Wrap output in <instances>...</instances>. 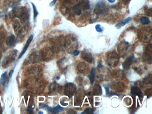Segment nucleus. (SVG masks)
Here are the masks:
<instances>
[{"instance_id":"f257e3e1","label":"nucleus","mask_w":152,"mask_h":114,"mask_svg":"<svg viewBox=\"0 0 152 114\" xmlns=\"http://www.w3.org/2000/svg\"><path fill=\"white\" fill-rule=\"evenodd\" d=\"M65 48L71 53L78 48L77 39L75 36L68 35L64 39Z\"/></svg>"},{"instance_id":"f03ea898","label":"nucleus","mask_w":152,"mask_h":114,"mask_svg":"<svg viewBox=\"0 0 152 114\" xmlns=\"http://www.w3.org/2000/svg\"><path fill=\"white\" fill-rule=\"evenodd\" d=\"M15 17L19 18L23 22L27 23L29 19V13L28 10L25 7H18L12 11Z\"/></svg>"},{"instance_id":"7ed1b4c3","label":"nucleus","mask_w":152,"mask_h":114,"mask_svg":"<svg viewBox=\"0 0 152 114\" xmlns=\"http://www.w3.org/2000/svg\"><path fill=\"white\" fill-rule=\"evenodd\" d=\"M140 40L144 43L149 42L152 39V30L150 27H145L140 29L138 32Z\"/></svg>"},{"instance_id":"20e7f679","label":"nucleus","mask_w":152,"mask_h":114,"mask_svg":"<svg viewBox=\"0 0 152 114\" xmlns=\"http://www.w3.org/2000/svg\"><path fill=\"white\" fill-rule=\"evenodd\" d=\"M119 56L115 52L108 53L107 58V63L110 67H115L119 62Z\"/></svg>"},{"instance_id":"39448f33","label":"nucleus","mask_w":152,"mask_h":114,"mask_svg":"<svg viewBox=\"0 0 152 114\" xmlns=\"http://www.w3.org/2000/svg\"><path fill=\"white\" fill-rule=\"evenodd\" d=\"M129 45L128 42L123 41L118 46V51L120 57H124L128 53L129 49Z\"/></svg>"},{"instance_id":"423d86ee","label":"nucleus","mask_w":152,"mask_h":114,"mask_svg":"<svg viewBox=\"0 0 152 114\" xmlns=\"http://www.w3.org/2000/svg\"><path fill=\"white\" fill-rule=\"evenodd\" d=\"M109 9L104 3L99 2L96 5L94 10V12L96 15L104 14L108 12Z\"/></svg>"},{"instance_id":"0eeeda50","label":"nucleus","mask_w":152,"mask_h":114,"mask_svg":"<svg viewBox=\"0 0 152 114\" xmlns=\"http://www.w3.org/2000/svg\"><path fill=\"white\" fill-rule=\"evenodd\" d=\"M17 52L18 51L16 50H14L12 51L9 54L7 55V57H6L2 62V66L3 67H6L14 61V60L15 59Z\"/></svg>"},{"instance_id":"6e6552de","label":"nucleus","mask_w":152,"mask_h":114,"mask_svg":"<svg viewBox=\"0 0 152 114\" xmlns=\"http://www.w3.org/2000/svg\"><path fill=\"white\" fill-rule=\"evenodd\" d=\"M76 89V86L75 84L71 83H68L65 86V94L70 98L75 93Z\"/></svg>"},{"instance_id":"1a4fd4ad","label":"nucleus","mask_w":152,"mask_h":114,"mask_svg":"<svg viewBox=\"0 0 152 114\" xmlns=\"http://www.w3.org/2000/svg\"><path fill=\"white\" fill-rule=\"evenodd\" d=\"M14 29L16 34L19 36L23 37L26 32V26L17 21H16L14 24Z\"/></svg>"},{"instance_id":"9d476101","label":"nucleus","mask_w":152,"mask_h":114,"mask_svg":"<svg viewBox=\"0 0 152 114\" xmlns=\"http://www.w3.org/2000/svg\"><path fill=\"white\" fill-rule=\"evenodd\" d=\"M110 87L115 91L120 92L124 90V86L121 82H113L110 84Z\"/></svg>"},{"instance_id":"9b49d317","label":"nucleus","mask_w":152,"mask_h":114,"mask_svg":"<svg viewBox=\"0 0 152 114\" xmlns=\"http://www.w3.org/2000/svg\"><path fill=\"white\" fill-rule=\"evenodd\" d=\"M77 69L80 73L83 74H88L90 71L89 66L84 62L79 63L77 66Z\"/></svg>"},{"instance_id":"f8f14e48","label":"nucleus","mask_w":152,"mask_h":114,"mask_svg":"<svg viewBox=\"0 0 152 114\" xmlns=\"http://www.w3.org/2000/svg\"><path fill=\"white\" fill-rule=\"evenodd\" d=\"M75 6L81 11L87 10L90 8L89 1L88 0H82L75 5Z\"/></svg>"},{"instance_id":"ddd939ff","label":"nucleus","mask_w":152,"mask_h":114,"mask_svg":"<svg viewBox=\"0 0 152 114\" xmlns=\"http://www.w3.org/2000/svg\"><path fill=\"white\" fill-rule=\"evenodd\" d=\"M42 58L44 60L50 59L53 56V52L51 49L49 47H47L43 49L42 51Z\"/></svg>"},{"instance_id":"4468645a","label":"nucleus","mask_w":152,"mask_h":114,"mask_svg":"<svg viewBox=\"0 0 152 114\" xmlns=\"http://www.w3.org/2000/svg\"><path fill=\"white\" fill-rule=\"evenodd\" d=\"M81 57L83 59L88 63H92L94 60L91 53L87 50H84L82 52Z\"/></svg>"},{"instance_id":"2eb2a0df","label":"nucleus","mask_w":152,"mask_h":114,"mask_svg":"<svg viewBox=\"0 0 152 114\" xmlns=\"http://www.w3.org/2000/svg\"><path fill=\"white\" fill-rule=\"evenodd\" d=\"M134 58H135V56L133 54L128 57L123 63L122 66L123 68L126 69H129L131 65L132 64Z\"/></svg>"},{"instance_id":"dca6fc26","label":"nucleus","mask_w":152,"mask_h":114,"mask_svg":"<svg viewBox=\"0 0 152 114\" xmlns=\"http://www.w3.org/2000/svg\"><path fill=\"white\" fill-rule=\"evenodd\" d=\"M33 35H31L28 38V40H27V42H26V44L25 45L22 51L21 52V53L19 55V58H22V56L23 55V54L25 53L26 52L27 50V49H28V47H29V45H30L31 43V42L32 41L33 39Z\"/></svg>"},{"instance_id":"f3484780","label":"nucleus","mask_w":152,"mask_h":114,"mask_svg":"<svg viewBox=\"0 0 152 114\" xmlns=\"http://www.w3.org/2000/svg\"><path fill=\"white\" fill-rule=\"evenodd\" d=\"M131 93L133 95L138 96L140 99L143 97L142 91L139 87H137V86H133L132 87Z\"/></svg>"},{"instance_id":"a211bd4d","label":"nucleus","mask_w":152,"mask_h":114,"mask_svg":"<svg viewBox=\"0 0 152 114\" xmlns=\"http://www.w3.org/2000/svg\"><path fill=\"white\" fill-rule=\"evenodd\" d=\"M17 40L15 36L14 35L10 36L8 37L7 39L6 43H7V45L9 47H12L14 46L16 43Z\"/></svg>"},{"instance_id":"6ab92c4d","label":"nucleus","mask_w":152,"mask_h":114,"mask_svg":"<svg viewBox=\"0 0 152 114\" xmlns=\"http://www.w3.org/2000/svg\"><path fill=\"white\" fill-rule=\"evenodd\" d=\"M113 75L115 78L119 80H121L124 78V73L121 69H115L114 71Z\"/></svg>"},{"instance_id":"aec40b11","label":"nucleus","mask_w":152,"mask_h":114,"mask_svg":"<svg viewBox=\"0 0 152 114\" xmlns=\"http://www.w3.org/2000/svg\"><path fill=\"white\" fill-rule=\"evenodd\" d=\"M152 54L145 51L142 55L143 60L147 63L151 64L152 63Z\"/></svg>"},{"instance_id":"412c9836","label":"nucleus","mask_w":152,"mask_h":114,"mask_svg":"<svg viewBox=\"0 0 152 114\" xmlns=\"http://www.w3.org/2000/svg\"><path fill=\"white\" fill-rule=\"evenodd\" d=\"M132 20V18L131 17H129V18H126L125 19L123 20H121L120 22H118L117 24L115 25V27L117 28H119L123 26H125L126 24L129 23L130 21Z\"/></svg>"},{"instance_id":"4be33fe9","label":"nucleus","mask_w":152,"mask_h":114,"mask_svg":"<svg viewBox=\"0 0 152 114\" xmlns=\"http://www.w3.org/2000/svg\"><path fill=\"white\" fill-rule=\"evenodd\" d=\"M93 94L95 95H101L102 94V90L99 85L96 84L93 87Z\"/></svg>"},{"instance_id":"5701e85b","label":"nucleus","mask_w":152,"mask_h":114,"mask_svg":"<svg viewBox=\"0 0 152 114\" xmlns=\"http://www.w3.org/2000/svg\"><path fill=\"white\" fill-rule=\"evenodd\" d=\"M96 69L94 68H92V69L88 75L91 84H92L94 83L95 77H96Z\"/></svg>"},{"instance_id":"b1692460","label":"nucleus","mask_w":152,"mask_h":114,"mask_svg":"<svg viewBox=\"0 0 152 114\" xmlns=\"http://www.w3.org/2000/svg\"><path fill=\"white\" fill-rule=\"evenodd\" d=\"M8 80V75L7 72H5L1 75V77L0 78V82L2 86H4L6 84L7 81Z\"/></svg>"},{"instance_id":"393cba45","label":"nucleus","mask_w":152,"mask_h":114,"mask_svg":"<svg viewBox=\"0 0 152 114\" xmlns=\"http://www.w3.org/2000/svg\"><path fill=\"white\" fill-rule=\"evenodd\" d=\"M59 89H60L59 86L55 82L51 83L50 86V91L51 92H54L56 91L57 90H59Z\"/></svg>"},{"instance_id":"a878e982","label":"nucleus","mask_w":152,"mask_h":114,"mask_svg":"<svg viewBox=\"0 0 152 114\" xmlns=\"http://www.w3.org/2000/svg\"><path fill=\"white\" fill-rule=\"evenodd\" d=\"M140 23L142 25H148L150 23V20L145 17H142L140 19Z\"/></svg>"},{"instance_id":"bb28decb","label":"nucleus","mask_w":152,"mask_h":114,"mask_svg":"<svg viewBox=\"0 0 152 114\" xmlns=\"http://www.w3.org/2000/svg\"><path fill=\"white\" fill-rule=\"evenodd\" d=\"M144 83L146 84H148L152 83V75L151 74L148 75L147 76L145 77L144 80Z\"/></svg>"},{"instance_id":"cd10ccee","label":"nucleus","mask_w":152,"mask_h":114,"mask_svg":"<svg viewBox=\"0 0 152 114\" xmlns=\"http://www.w3.org/2000/svg\"><path fill=\"white\" fill-rule=\"evenodd\" d=\"M31 4L32 5L33 8L34 14V21H35L36 18H37V16H38V14H39V12H38L37 8H36V6L34 5V4L33 3L31 2Z\"/></svg>"},{"instance_id":"c85d7f7f","label":"nucleus","mask_w":152,"mask_h":114,"mask_svg":"<svg viewBox=\"0 0 152 114\" xmlns=\"http://www.w3.org/2000/svg\"><path fill=\"white\" fill-rule=\"evenodd\" d=\"M94 110L92 108H87L81 114H93Z\"/></svg>"},{"instance_id":"c756f323","label":"nucleus","mask_w":152,"mask_h":114,"mask_svg":"<svg viewBox=\"0 0 152 114\" xmlns=\"http://www.w3.org/2000/svg\"><path fill=\"white\" fill-rule=\"evenodd\" d=\"M145 12L148 16H151L152 15V8L148 9L147 7H145Z\"/></svg>"},{"instance_id":"7c9ffc66","label":"nucleus","mask_w":152,"mask_h":114,"mask_svg":"<svg viewBox=\"0 0 152 114\" xmlns=\"http://www.w3.org/2000/svg\"><path fill=\"white\" fill-rule=\"evenodd\" d=\"M145 94L148 96H150L152 95V89H148L145 91Z\"/></svg>"},{"instance_id":"2f4dec72","label":"nucleus","mask_w":152,"mask_h":114,"mask_svg":"<svg viewBox=\"0 0 152 114\" xmlns=\"http://www.w3.org/2000/svg\"><path fill=\"white\" fill-rule=\"evenodd\" d=\"M96 30L98 32H101L103 31V29H102V28L101 27V26L100 25L98 24V25H96Z\"/></svg>"},{"instance_id":"473e14b6","label":"nucleus","mask_w":152,"mask_h":114,"mask_svg":"<svg viewBox=\"0 0 152 114\" xmlns=\"http://www.w3.org/2000/svg\"><path fill=\"white\" fill-rule=\"evenodd\" d=\"M104 87L105 89L107 95H108V96H110V91H109V87H107V86H104Z\"/></svg>"},{"instance_id":"72a5a7b5","label":"nucleus","mask_w":152,"mask_h":114,"mask_svg":"<svg viewBox=\"0 0 152 114\" xmlns=\"http://www.w3.org/2000/svg\"><path fill=\"white\" fill-rule=\"evenodd\" d=\"M73 54H74V55L75 56H78L79 55V54H80V51L78 50H75L73 52Z\"/></svg>"},{"instance_id":"f704fd0d","label":"nucleus","mask_w":152,"mask_h":114,"mask_svg":"<svg viewBox=\"0 0 152 114\" xmlns=\"http://www.w3.org/2000/svg\"><path fill=\"white\" fill-rule=\"evenodd\" d=\"M56 1L57 0H54V1H52L51 2H50V5L51 7L54 6V5H55V4H56Z\"/></svg>"},{"instance_id":"c9c22d12","label":"nucleus","mask_w":152,"mask_h":114,"mask_svg":"<svg viewBox=\"0 0 152 114\" xmlns=\"http://www.w3.org/2000/svg\"><path fill=\"white\" fill-rule=\"evenodd\" d=\"M122 1H123V2L125 4H127L129 3L130 0H122Z\"/></svg>"},{"instance_id":"e433bc0d","label":"nucleus","mask_w":152,"mask_h":114,"mask_svg":"<svg viewBox=\"0 0 152 114\" xmlns=\"http://www.w3.org/2000/svg\"><path fill=\"white\" fill-rule=\"evenodd\" d=\"M13 73H14V70H11V71H10V72L9 73V75L10 77H11L12 76V75H13Z\"/></svg>"},{"instance_id":"4c0bfd02","label":"nucleus","mask_w":152,"mask_h":114,"mask_svg":"<svg viewBox=\"0 0 152 114\" xmlns=\"http://www.w3.org/2000/svg\"><path fill=\"white\" fill-rule=\"evenodd\" d=\"M108 1L110 3H114L115 1V0H108Z\"/></svg>"},{"instance_id":"58836bf2","label":"nucleus","mask_w":152,"mask_h":114,"mask_svg":"<svg viewBox=\"0 0 152 114\" xmlns=\"http://www.w3.org/2000/svg\"><path fill=\"white\" fill-rule=\"evenodd\" d=\"M2 53L1 51L0 50V59H1V57H2Z\"/></svg>"},{"instance_id":"ea45409f","label":"nucleus","mask_w":152,"mask_h":114,"mask_svg":"<svg viewBox=\"0 0 152 114\" xmlns=\"http://www.w3.org/2000/svg\"><path fill=\"white\" fill-rule=\"evenodd\" d=\"M59 79H60V77H59V76L57 77V79H58V80H59Z\"/></svg>"},{"instance_id":"a19ab883","label":"nucleus","mask_w":152,"mask_h":114,"mask_svg":"<svg viewBox=\"0 0 152 114\" xmlns=\"http://www.w3.org/2000/svg\"><path fill=\"white\" fill-rule=\"evenodd\" d=\"M39 114H43V112H39Z\"/></svg>"},{"instance_id":"79ce46f5","label":"nucleus","mask_w":152,"mask_h":114,"mask_svg":"<svg viewBox=\"0 0 152 114\" xmlns=\"http://www.w3.org/2000/svg\"><path fill=\"white\" fill-rule=\"evenodd\" d=\"M18 1H21V0H18Z\"/></svg>"}]
</instances>
